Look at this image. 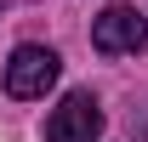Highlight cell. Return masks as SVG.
Returning a JSON list of instances; mask_svg holds the SVG:
<instances>
[{"label":"cell","instance_id":"cell-4","mask_svg":"<svg viewBox=\"0 0 148 142\" xmlns=\"http://www.w3.org/2000/svg\"><path fill=\"white\" fill-rule=\"evenodd\" d=\"M143 142H148V131H143Z\"/></svg>","mask_w":148,"mask_h":142},{"label":"cell","instance_id":"cell-3","mask_svg":"<svg viewBox=\"0 0 148 142\" xmlns=\"http://www.w3.org/2000/svg\"><path fill=\"white\" fill-rule=\"evenodd\" d=\"M103 137V108L91 91H69L46 114V142H97Z\"/></svg>","mask_w":148,"mask_h":142},{"label":"cell","instance_id":"cell-1","mask_svg":"<svg viewBox=\"0 0 148 142\" xmlns=\"http://www.w3.org/2000/svg\"><path fill=\"white\" fill-rule=\"evenodd\" d=\"M57 74H63V57H57L51 46H17L12 63H6V97H17V102L46 97V91L57 85Z\"/></svg>","mask_w":148,"mask_h":142},{"label":"cell","instance_id":"cell-2","mask_svg":"<svg viewBox=\"0 0 148 142\" xmlns=\"http://www.w3.org/2000/svg\"><path fill=\"white\" fill-rule=\"evenodd\" d=\"M91 46L103 57H125V51H143L148 46V17L137 6H103L91 17Z\"/></svg>","mask_w":148,"mask_h":142}]
</instances>
